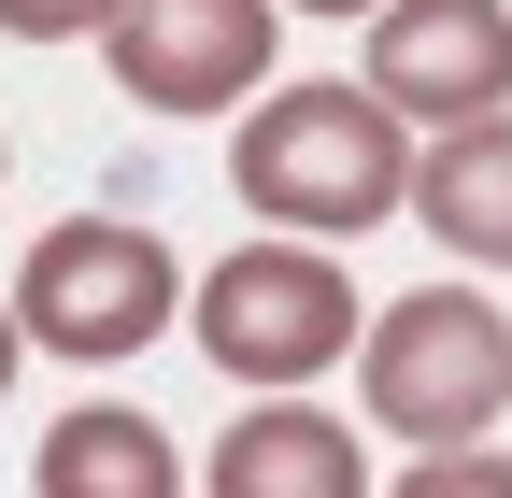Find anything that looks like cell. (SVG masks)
Returning a JSON list of instances; mask_svg holds the SVG:
<instances>
[{"label": "cell", "mask_w": 512, "mask_h": 498, "mask_svg": "<svg viewBox=\"0 0 512 498\" xmlns=\"http://www.w3.org/2000/svg\"><path fill=\"white\" fill-rule=\"evenodd\" d=\"M228 185H242V214H256V228H313V242H342V228H384V214L413 200L399 100H384L370 72L271 86V100L242 114V143H228Z\"/></svg>", "instance_id": "6da1fadb"}, {"label": "cell", "mask_w": 512, "mask_h": 498, "mask_svg": "<svg viewBox=\"0 0 512 498\" xmlns=\"http://www.w3.org/2000/svg\"><path fill=\"white\" fill-rule=\"evenodd\" d=\"M356 370L384 442H484L512 413V314L484 285H413L356 328Z\"/></svg>", "instance_id": "7a4b0ae2"}, {"label": "cell", "mask_w": 512, "mask_h": 498, "mask_svg": "<svg viewBox=\"0 0 512 498\" xmlns=\"http://www.w3.org/2000/svg\"><path fill=\"white\" fill-rule=\"evenodd\" d=\"M185 328H200V356L228 370V385H313V370L356 356L370 314H356V271H342L313 228H271V242H242V257L200 271Z\"/></svg>", "instance_id": "3957f363"}, {"label": "cell", "mask_w": 512, "mask_h": 498, "mask_svg": "<svg viewBox=\"0 0 512 498\" xmlns=\"http://www.w3.org/2000/svg\"><path fill=\"white\" fill-rule=\"evenodd\" d=\"M171 314H185L171 242L128 228V214H57V228L29 242V271H15V328H29V356H72V370L143 356Z\"/></svg>", "instance_id": "277c9868"}, {"label": "cell", "mask_w": 512, "mask_h": 498, "mask_svg": "<svg viewBox=\"0 0 512 498\" xmlns=\"http://www.w3.org/2000/svg\"><path fill=\"white\" fill-rule=\"evenodd\" d=\"M285 43V0H114L100 57L143 114H242Z\"/></svg>", "instance_id": "5b68a950"}, {"label": "cell", "mask_w": 512, "mask_h": 498, "mask_svg": "<svg viewBox=\"0 0 512 498\" xmlns=\"http://www.w3.org/2000/svg\"><path fill=\"white\" fill-rule=\"evenodd\" d=\"M370 86L399 129H456L512 100V0H370Z\"/></svg>", "instance_id": "8992f818"}, {"label": "cell", "mask_w": 512, "mask_h": 498, "mask_svg": "<svg viewBox=\"0 0 512 498\" xmlns=\"http://www.w3.org/2000/svg\"><path fill=\"white\" fill-rule=\"evenodd\" d=\"M413 214H427L441 257L512 271V100H498V114H456V129H427V157H413Z\"/></svg>", "instance_id": "52a82bcc"}, {"label": "cell", "mask_w": 512, "mask_h": 498, "mask_svg": "<svg viewBox=\"0 0 512 498\" xmlns=\"http://www.w3.org/2000/svg\"><path fill=\"white\" fill-rule=\"evenodd\" d=\"M356 484H370L356 427L313 413V399H256L228 442H214V498H356Z\"/></svg>", "instance_id": "ba28073f"}, {"label": "cell", "mask_w": 512, "mask_h": 498, "mask_svg": "<svg viewBox=\"0 0 512 498\" xmlns=\"http://www.w3.org/2000/svg\"><path fill=\"white\" fill-rule=\"evenodd\" d=\"M171 484H185L171 442L143 413H114V399H86V413L43 427V498H171Z\"/></svg>", "instance_id": "9c48e42d"}, {"label": "cell", "mask_w": 512, "mask_h": 498, "mask_svg": "<svg viewBox=\"0 0 512 498\" xmlns=\"http://www.w3.org/2000/svg\"><path fill=\"white\" fill-rule=\"evenodd\" d=\"M114 15V0H0V29H15V43H86Z\"/></svg>", "instance_id": "30bf717a"}, {"label": "cell", "mask_w": 512, "mask_h": 498, "mask_svg": "<svg viewBox=\"0 0 512 498\" xmlns=\"http://www.w3.org/2000/svg\"><path fill=\"white\" fill-rule=\"evenodd\" d=\"M15 342H29V328H15V285H0V385H15Z\"/></svg>", "instance_id": "8fae6325"}, {"label": "cell", "mask_w": 512, "mask_h": 498, "mask_svg": "<svg viewBox=\"0 0 512 498\" xmlns=\"http://www.w3.org/2000/svg\"><path fill=\"white\" fill-rule=\"evenodd\" d=\"M285 15H370V0H285Z\"/></svg>", "instance_id": "7c38bea8"}]
</instances>
